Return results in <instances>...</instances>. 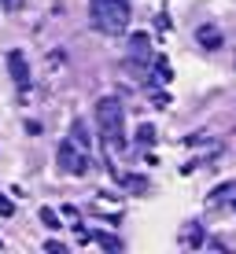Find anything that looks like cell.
I'll use <instances>...</instances> for the list:
<instances>
[{
  "mask_svg": "<svg viewBox=\"0 0 236 254\" xmlns=\"http://www.w3.org/2000/svg\"><path fill=\"white\" fill-rule=\"evenodd\" d=\"M96 126H100V136H103V147L111 151H126V107L115 100V96H103L96 103Z\"/></svg>",
  "mask_w": 236,
  "mask_h": 254,
  "instance_id": "1",
  "label": "cell"
},
{
  "mask_svg": "<svg viewBox=\"0 0 236 254\" xmlns=\"http://www.w3.org/2000/svg\"><path fill=\"white\" fill-rule=\"evenodd\" d=\"M89 19H92V30L107 33V37H118L129 26V0H92Z\"/></svg>",
  "mask_w": 236,
  "mask_h": 254,
  "instance_id": "2",
  "label": "cell"
},
{
  "mask_svg": "<svg viewBox=\"0 0 236 254\" xmlns=\"http://www.w3.org/2000/svg\"><path fill=\"white\" fill-rule=\"evenodd\" d=\"M56 162H59V170H63L67 177H85V173H89V166H92L89 147H81L78 140H63V144H59Z\"/></svg>",
  "mask_w": 236,
  "mask_h": 254,
  "instance_id": "3",
  "label": "cell"
},
{
  "mask_svg": "<svg viewBox=\"0 0 236 254\" xmlns=\"http://www.w3.org/2000/svg\"><path fill=\"white\" fill-rule=\"evenodd\" d=\"M7 70H11V77H15V85H19V89H26V85L33 81V77H30V63H26V56H22L19 48L7 52Z\"/></svg>",
  "mask_w": 236,
  "mask_h": 254,
  "instance_id": "4",
  "label": "cell"
},
{
  "mask_svg": "<svg viewBox=\"0 0 236 254\" xmlns=\"http://www.w3.org/2000/svg\"><path fill=\"white\" fill-rule=\"evenodd\" d=\"M148 59H152V37H148V33H133V37H129V63H148Z\"/></svg>",
  "mask_w": 236,
  "mask_h": 254,
  "instance_id": "5",
  "label": "cell"
},
{
  "mask_svg": "<svg viewBox=\"0 0 236 254\" xmlns=\"http://www.w3.org/2000/svg\"><path fill=\"white\" fill-rule=\"evenodd\" d=\"M196 41H199V45H203V48H222V30H218V26H199V30H196Z\"/></svg>",
  "mask_w": 236,
  "mask_h": 254,
  "instance_id": "6",
  "label": "cell"
},
{
  "mask_svg": "<svg viewBox=\"0 0 236 254\" xmlns=\"http://www.w3.org/2000/svg\"><path fill=\"white\" fill-rule=\"evenodd\" d=\"M71 140H78L81 147H89V129H85V122H74L71 126Z\"/></svg>",
  "mask_w": 236,
  "mask_h": 254,
  "instance_id": "7",
  "label": "cell"
},
{
  "mask_svg": "<svg viewBox=\"0 0 236 254\" xmlns=\"http://www.w3.org/2000/svg\"><path fill=\"white\" fill-rule=\"evenodd\" d=\"M92 240H96V243H100V247H103V251H122V243L115 240V236H107V232H96V236H92Z\"/></svg>",
  "mask_w": 236,
  "mask_h": 254,
  "instance_id": "8",
  "label": "cell"
},
{
  "mask_svg": "<svg viewBox=\"0 0 236 254\" xmlns=\"http://www.w3.org/2000/svg\"><path fill=\"white\" fill-rule=\"evenodd\" d=\"M137 140H141L144 147H148V144H155V126H148V122H144V126L137 129Z\"/></svg>",
  "mask_w": 236,
  "mask_h": 254,
  "instance_id": "9",
  "label": "cell"
},
{
  "mask_svg": "<svg viewBox=\"0 0 236 254\" xmlns=\"http://www.w3.org/2000/svg\"><path fill=\"white\" fill-rule=\"evenodd\" d=\"M181 243H185V247H199V243H203V232H199V229H188L185 236H181Z\"/></svg>",
  "mask_w": 236,
  "mask_h": 254,
  "instance_id": "10",
  "label": "cell"
},
{
  "mask_svg": "<svg viewBox=\"0 0 236 254\" xmlns=\"http://www.w3.org/2000/svg\"><path fill=\"white\" fill-rule=\"evenodd\" d=\"M41 221H45L48 229H63V225H59V214H56V210H48V206L41 210Z\"/></svg>",
  "mask_w": 236,
  "mask_h": 254,
  "instance_id": "11",
  "label": "cell"
},
{
  "mask_svg": "<svg viewBox=\"0 0 236 254\" xmlns=\"http://www.w3.org/2000/svg\"><path fill=\"white\" fill-rule=\"evenodd\" d=\"M122 185L133 188V191H144V188H148V181H144V177H122Z\"/></svg>",
  "mask_w": 236,
  "mask_h": 254,
  "instance_id": "12",
  "label": "cell"
},
{
  "mask_svg": "<svg viewBox=\"0 0 236 254\" xmlns=\"http://www.w3.org/2000/svg\"><path fill=\"white\" fill-rule=\"evenodd\" d=\"M11 214H15V203L7 195H0V217H11Z\"/></svg>",
  "mask_w": 236,
  "mask_h": 254,
  "instance_id": "13",
  "label": "cell"
},
{
  "mask_svg": "<svg viewBox=\"0 0 236 254\" xmlns=\"http://www.w3.org/2000/svg\"><path fill=\"white\" fill-rule=\"evenodd\" d=\"M45 251H52V254H63L67 247H63V243H59V240H48V243H45Z\"/></svg>",
  "mask_w": 236,
  "mask_h": 254,
  "instance_id": "14",
  "label": "cell"
},
{
  "mask_svg": "<svg viewBox=\"0 0 236 254\" xmlns=\"http://www.w3.org/2000/svg\"><path fill=\"white\" fill-rule=\"evenodd\" d=\"M0 4H4V11H19V7L26 4V0H0Z\"/></svg>",
  "mask_w": 236,
  "mask_h": 254,
  "instance_id": "15",
  "label": "cell"
},
{
  "mask_svg": "<svg viewBox=\"0 0 236 254\" xmlns=\"http://www.w3.org/2000/svg\"><path fill=\"white\" fill-rule=\"evenodd\" d=\"M152 100L159 103V107H166V103H170V96H166V92H152Z\"/></svg>",
  "mask_w": 236,
  "mask_h": 254,
  "instance_id": "16",
  "label": "cell"
},
{
  "mask_svg": "<svg viewBox=\"0 0 236 254\" xmlns=\"http://www.w3.org/2000/svg\"><path fill=\"white\" fill-rule=\"evenodd\" d=\"M233 210H236V203H233Z\"/></svg>",
  "mask_w": 236,
  "mask_h": 254,
  "instance_id": "17",
  "label": "cell"
},
{
  "mask_svg": "<svg viewBox=\"0 0 236 254\" xmlns=\"http://www.w3.org/2000/svg\"><path fill=\"white\" fill-rule=\"evenodd\" d=\"M0 247H4V243H0Z\"/></svg>",
  "mask_w": 236,
  "mask_h": 254,
  "instance_id": "18",
  "label": "cell"
}]
</instances>
